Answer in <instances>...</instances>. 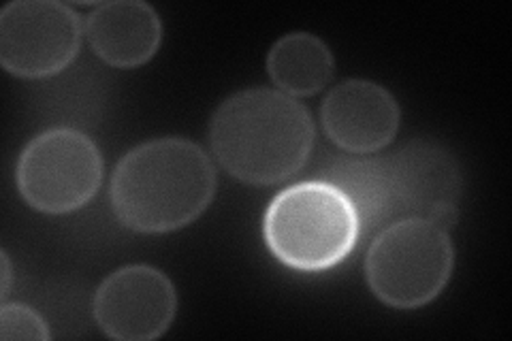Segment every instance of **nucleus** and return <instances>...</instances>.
I'll list each match as a JSON object with an SVG mask.
<instances>
[{
	"instance_id": "13",
	"label": "nucleus",
	"mask_w": 512,
	"mask_h": 341,
	"mask_svg": "<svg viewBox=\"0 0 512 341\" xmlns=\"http://www.w3.org/2000/svg\"><path fill=\"white\" fill-rule=\"evenodd\" d=\"M0 337L5 341H47L52 331L32 307L24 303H5L0 307Z\"/></svg>"
},
{
	"instance_id": "4",
	"label": "nucleus",
	"mask_w": 512,
	"mask_h": 341,
	"mask_svg": "<svg viewBox=\"0 0 512 341\" xmlns=\"http://www.w3.org/2000/svg\"><path fill=\"white\" fill-rule=\"evenodd\" d=\"M455 250L440 226L404 218L382 229L365 256V278L374 295L397 310L434 301L453 273Z\"/></svg>"
},
{
	"instance_id": "2",
	"label": "nucleus",
	"mask_w": 512,
	"mask_h": 341,
	"mask_svg": "<svg viewBox=\"0 0 512 341\" xmlns=\"http://www.w3.org/2000/svg\"><path fill=\"white\" fill-rule=\"evenodd\" d=\"M216 169L203 148L163 137L133 148L111 177L116 218L137 233H171L195 222L216 194Z\"/></svg>"
},
{
	"instance_id": "9",
	"label": "nucleus",
	"mask_w": 512,
	"mask_h": 341,
	"mask_svg": "<svg viewBox=\"0 0 512 341\" xmlns=\"http://www.w3.org/2000/svg\"><path fill=\"white\" fill-rule=\"evenodd\" d=\"M395 96L367 79H346L320 107L325 135L350 154H374L393 141L399 128Z\"/></svg>"
},
{
	"instance_id": "8",
	"label": "nucleus",
	"mask_w": 512,
	"mask_h": 341,
	"mask_svg": "<svg viewBox=\"0 0 512 341\" xmlns=\"http://www.w3.org/2000/svg\"><path fill=\"white\" fill-rule=\"evenodd\" d=\"M178 297L163 271L128 265L109 273L94 295L99 329L120 341H150L163 335L175 318Z\"/></svg>"
},
{
	"instance_id": "10",
	"label": "nucleus",
	"mask_w": 512,
	"mask_h": 341,
	"mask_svg": "<svg viewBox=\"0 0 512 341\" xmlns=\"http://www.w3.org/2000/svg\"><path fill=\"white\" fill-rule=\"evenodd\" d=\"M92 52L114 69H137L154 58L163 39L158 13L141 0H111L86 18Z\"/></svg>"
},
{
	"instance_id": "5",
	"label": "nucleus",
	"mask_w": 512,
	"mask_h": 341,
	"mask_svg": "<svg viewBox=\"0 0 512 341\" xmlns=\"http://www.w3.org/2000/svg\"><path fill=\"white\" fill-rule=\"evenodd\" d=\"M24 201L43 214L84 207L103 184V156L75 128H52L32 139L15 169Z\"/></svg>"
},
{
	"instance_id": "1",
	"label": "nucleus",
	"mask_w": 512,
	"mask_h": 341,
	"mask_svg": "<svg viewBox=\"0 0 512 341\" xmlns=\"http://www.w3.org/2000/svg\"><path fill=\"white\" fill-rule=\"evenodd\" d=\"M218 165L250 186H276L299 173L314 148L308 107L271 88L242 90L220 103L210 122Z\"/></svg>"
},
{
	"instance_id": "7",
	"label": "nucleus",
	"mask_w": 512,
	"mask_h": 341,
	"mask_svg": "<svg viewBox=\"0 0 512 341\" xmlns=\"http://www.w3.org/2000/svg\"><path fill=\"white\" fill-rule=\"evenodd\" d=\"M387 162L399 220L423 218L451 231L459 220L463 188L457 158L438 141L414 139Z\"/></svg>"
},
{
	"instance_id": "6",
	"label": "nucleus",
	"mask_w": 512,
	"mask_h": 341,
	"mask_svg": "<svg viewBox=\"0 0 512 341\" xmlns=\"http://www.w3.org/2000/svg\"><path fill=\"white\" fill-rule=\"evenodd\" d=\"M82 18L58 0H18L0 11V62L26 79L67 69L82 47Z\"/></svg>"
},
{
	"instance_id": "14",
	"label": "nucleus",
	"mask_w": 512,
	"mask_h": 341,
	"mask_svg": "<svg viewBox=\"0 0 512 341\" xmlns=\"http://www.w3.org/2000/svg\"><path fill=\"white\" fill-rule=\"evenodd\" d=\"M0 263H3V286H0V297L5 301L11 288V263H9V254L5 250L0 252Z\"/></svg>"
},
{
	"instance_id": "3",
	"label": "nucleus",
	"mask_w": 512,
	"mask_h": 341,
	"mask_svg": "<svg viewBox=\"0 0 512 341\" xmlns=\"http://www.w3.org/2000/svg\"><path fill=\"white\" fill-rule=\"evenodd\" d=\"M267 246L297 271H325L357 248L359 218L344 194L327 182H303L278 192L263 220Z\"/></svg>"
},
{
	"instance_id": "11",
	"label": "nucleus",
	"mask_w": 512,
	"mask_h": 341,
	"mask_svg": "<svg viewBox=\"0 0 512 341\" xmlns=\"http://www.w3.org/2000/svg\"><path fill=\"white\" fill-rule=\"evenodd\" d=\"M327 184L338 188L359 218L361 233H374L399 222L387 156L344 158L329 169Z\"/></svg>"
},
{
	"instance_id": "12",
	"label": "nucleus",
	"mask_w": 512,
	"mask_h": 341,
	"mask_svg": "<svg viewBox=\"0 0 512 341\" xmlns=\"http://www.w3.org/2000/svg\"><path fill=\"white\" fill-rule=\"evenodd\" d=\"M335 71L329 45L312 32H291L280 37L267 56V73L280 92L312 96L323 90Z\"/></svg>"
}]
</instances>
